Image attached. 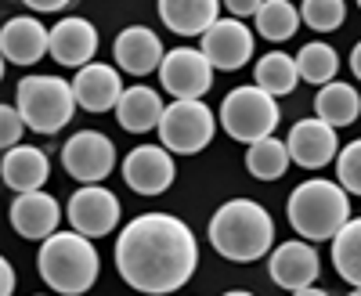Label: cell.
<instances>
[{"instance_id": "obj_9", "label": "cell", "mask_w": 361, "mask_h": 296, "mask_svg": "<svg viewBox=\"0 0 361 296\" xmlns=\"http://www.w3.org/2000/svg\"><path fill=\"white\" fill-rule=\"evenodd\" d=\"M214 73L202 47H173L159 66V83L173 98H202L214 87Z\"/></svg>"}, {"instance_id": "obj_36", "label": "cell", "mask_w": 361, "mask_h": 296, "mask_svg": "<svg viewBox=\"0 0 361 296\" xmlns=\"http://www.w3.org/2000/svg\"><path fill=\"white\" fill-rule=\"evenodd\" d=\"M293 296H329L325 289H318V285H307V289H296Z\"/></svg>"}, {"instance_id": "obj_25", "label": "cell", "mask_w": 361, "mask_h": 296, "mask_svg": "<svg viewBox=\"0 0 361 296\" xmlns=\"http://www.w3.org/2000/svg\"><path fill=\"white\" fill-rule=\"evenodd\" d=\"M293 156H289V144L279 141L275 134L264 137V141H253L246 148V170L257 177V181H279V177L289 170Z\"/></svg>"}, {"instance_id": "obj_39", "label": "cell", "mask_w": 361, "mask_h": 296, "mask_svg": "<svg viewBox=\"0 0 361 296\" xmlns=\"http://www.w3.org/2000/svg\"><path fill=\"white\" fill-rule=\"evenodd\" d=\"M37 296H47V292H37Z\"/></svg>"}, {"instance_id": "obj_29", "label": "cell", "mask_w": 361, "mask_h": 296, "mask_svg": "<svg viewBox=\"0 0 361 296\" xmlns=\"http://www.w3.org/2000/svg\"><path fill=\"white\" fill-rule=\"evenodd\" d=\"M300 18H304V25H311L314 33H333V29H340L343 18H347V4L343 0H304V4H300Z\"/></svg>"}, {"instance_id": "obj_40", "label": "cell", "mask_w": 361, "mask_h": 296, "mask_svg": "<svg viewBox=\"0 0 361 296\" xmlns=\"http://www.w3.org/2000/svg\"><path fill=\"white\" fill-rule=\"evenodd\" d=\"M357 8H361V0H357Z\"/></svg>"}, {"instance_id": "obj_1", "label": "cell", "mask_w": 361, "mask_h": 296, "mask_svg": "<svg viewBox=\"0 0 361 296\" xmlns=\"http://www.w3.org/2000/svg\"><path fill=\"white\" fill-rule=\"evenodd\" d=\"M199 268L195 231L173 214H141L116 239V271L145 296H166L192 282Z\"/></svg>"}, {"instance_id": "obj_28", "label": "cell", "mask_w": 361, "mask_h": 296, "mask_svg": "<svg viewBox=\"0 0 361 296\" xmlns=\"http://www.w3.org/2000/svg\"><path fill=\"white\" fill-rule=\"evenodd\" d=\"M296 69H300V80H304V83H318V87H325V83H333L336 73H340V54L329 47L325 40H311V44L300 47V54H296Z\"/></svg>"}, {"instance_id": "obj_30", "label": "cell", "mask_w": 361, "mask_h": 296, "mask_svg": "<svg viewBox=\"0 0 361 296\" xmlns=\"http://www.w3.org/2000/svg\"><path fill=\"white\" fill-rule=\"evenodd\" d=\"M336 181L350 195H361V137L340 148V156H336Z\"/></svg>"}, {"instance_id": "obj_3", "label": "cell", "mask_w": 361, "mask_h": 296, "mask_svg": "<svg viewBox=\"0 0 361 296\" xmlns=\"http://www.w3.org/2000/svg\"><path fill=\"white\" fill-rule=\"evenodd\" d=\"M289 224L300 239L307 242H333L340 228L350 221V192L340 181H325V177H311V181L296 185L289 202H286Z\"/></svg>"}, {"instance_id": "obj_10", "label": "cell", "mask_w": 361, "mask_h": 296, "mask_svg": "<svg viewBox=\"0 0 361 296\" xmlns=\"http://www.w3.org/2000/svg\"><path fill=\"white\" fill-rule=\"evenodd\" d=\"M119 199L102 188V185H83L80 192H73L69 206H66V217L73 224V231L87 235V239H105L109 231L119 228Z\"/></svg>"}, {"instance_id": "obj_33", "label": "cell", "mask_w": 361, "mask_h": 296, "mask_svg": "<svg viewBox=\"0 0 361 296\" xmlns=\"http://www.w3.org/2000/svg\"><path fill=\"white\" fill-rule=\"evenodd\" d=\"M15 292V268L11 260H0V296H11Z\"/></svg>"}, {"instance_id": "obj_35", "label": "cell", "mask_w": 361, "mask_h": 296, "mask_svg": "<svg viewBox=\"0 0 361 296\" xmlns=\"http://www.w3.org/2000/svg\"><path fill=\"white\" fill-rule=\"evenodd\" d=\"M350 73L361 80V40L354 44V51H350Z\"/></svg>"}, {"instance_id": "obj_24", "label": "cell", "mask_w": 361, "mask_h": 296, "mask_svg": "<svg viewBox=\"0 0 361 296\" xmlns=\"http://www.w3.org/2000/svg\"><path fill=\"white\" fill-rule=\"evenodd\" d=\"M257 87L267 94H275V98H286L296 91V83H300V69H296V58L286 54V51H267L264 58H257Z\"/></svg>"}, {"instance_id": "obj_4", "label": "cell", "mask_w": 361, "mask_h": 296, "mask_svg": "<svg viewBox=\"0 0 361 296\" xmlns=\"http://www.w3.org/2000/svg\"><path fill=\"white\" fill-rule=\"evenodd\" d=\"M37 271L58 296H83L98 282L102 257L94 242L80 231H54L51 239L40 242L37 253Z\"/></svg>"}, {"instance_id": "obj_26", "label": "cell", "mask_w": 361, "mask_h": 296, "mask_svg": "<svg viewBox=\"0 0 361 296\" xmlns=\"http://www.w3.org/2000/svg\"><path fill=\"white\" fill-rule=\"evenodd\" d=\"M333 268L343 282L361 289V217H350L333 239Z\"/></svg>"}, {"instance_id": "obj_23", "label": "cell", "mask_w": 361, "mask_h": 296, "mask_svg": "<svg viewBox=\"0 0 361 296\" xmlns=\"http://www.w3.org/2000/svg\"><path fill=\"white\" fill-rule=\"evenodd\" d=\"M314 116L318 120H325L329 127H350L357 116H361V94L357 87L343 83V80H333L318 87V98H314Z\"/></svg>"}, {"instance_id": "obj_5", "label": "cell", "mask_w": 361, "mask_h": 296, "mask_svg": "<svg viewBox=\"0 0 361 296\" xmlns=\"http://www.w3.org/2000/svg\"><path fill=\"white\" fill-rule=\"evenodd\" d=\"M15 105L33 134H58L62 127H69L73 112L80 109L73 94V80L44 76V73L25 76L15 87Z\"/></svg>"}, {"instance_id": "obj_15", "label": "cell", "mask_w": 361, "mask_h": 296, "mask_svg": "<svg viewBox=\"0 0 361 296\" xmlns=\"http://www.w3.org/2000/svg\"><path fill=\"white\" fill-rule=\"evenodd\" d=\"M0 51L8 66H37L44 54H51V29L33 15L8 18L0 33Z\"/></svg>"}, {"instance_id": "obj_38", "label": "cell", "mask_w": 361, "mask_h": 296, "mask_svg": "<svg viewBox=\"0 0 361 296\" xmlns=\"http://www.w3.org/2000/svg\"><path fill=\"white\" fill-rule=\"evenodd\" d=\"M350 296H361V289H354V292H350Z\"/></svg>"}, {"instance_id": "obj_27", "label": "cell", "mask_w": 361, "mask_h": 296, "mask_svg": "<svg viewBox=\"0 0 361 296\" xmlns=\"http://www.w3.org/2000/svg\"><path fill=\"white\" fill-rule=\"evenodd\" d=\"M257 33L271 44H286L296 37V29H300V8H293L289 0H264V8L257 11Z\"/></svg>"}, {"instance_id": "obj_19", "label": "cell", "mask_w": 361, "mask_h": 296, "mask_svg": "<svg viewBox=\"0 0 361 296\" xmlns=\"http://www.w3.org/2000/svg\"><path fill=\"white\" fill-rule=\"evenodd\" d=\"M58 221H62V206L54 202V195L40 192H22L11 202V228L22 235V239H51L58 231Z\"/></svg>"}, {"instance_id": "obj_21", "label": "cell", "mask_w": 361, "mask_h": 296, "mask_svg": "<svg viewBox=\"0 0 361 296\" xmlns=\"http://www.w3.org/2000/svg\"><path fill=\"white\" fill-rule=\"evenodd\" d=\"M159 18L177 37H202L221 18V0H159Z\"/></svg>"}, {"instance_id": "obj_18", "label": "cell", "mask_w": 361, "mask_h": 296, "mask_svg": "<svg viewBox=\"0 0 361 296\" xmlns=\"http://www.w3.org/2000/svg\"><path fill=\"white\" fill-rule=\"evenodd\" d=\"M112 54H116V66L130 73V76H148V73H159L163 66V40L152 33L148 25H127L123 33L116 37L112 44Z\"/></svg>"}, {"instance_id": "obj_12", "label": "cell", "mask_w": 361, "mask_h": 296, "mask_svg": "<svg viewBox=\"0 0 361 296\" xmlns=\"http://www.w3.org/2000/svg\"><path fill=\"white\" fill-rule=\"evenodd\" d=\"M177 177L173 152L163 144H137L123 159V181L137 195H163Z\"/></svg>"}, {"instance_id": "obj_20", "label": "cell", "mask_w": 361, "mask_h": 296, "mask_svg": "<svg viewBox=\"0 0 361 296\" xmlns=\"http://www.w3.org/2000/svg\"><path fill=\"white\" fill-rule=\"evenodd\" d=\"M0 173H4V185L22 195V192H40L47 185L51 173V159L44 148L37 144H15L4 152V163H0Z\"/></svg>"}, {"instance_id": "obj_22", "label": "cell", "mask_w": 361, "mask_h": 296, "mask_svg": "<svg viewBox=\"0 0 361 296\" xmlns=\"http://www.w3.org/2000/svg\"><path fill=\"white\" fill-rule=\"evenodd\" d=\"M163 98L159 91H152V87H127L123 98H119L116 105V120L119 127H123L127 134H148V130H159V120H163Z\"/></svg>"}, {"instance_id": "obj_13", "label": "cell", "mask_w": 361, "mask_h": 296, "mask_svg": "<svg viewBox=\"0 0 361 296\" xmlns=\"http://www.w3.org/2000/svg\"><path fill=\"white\" fill-rule=\"evenodd\" d=\"M267 275H271V282H275L279 289H289V292L314 285L318 275H322V260L314 253V242L293 239V242L275 246L271 257H267Z\"/></svg>"}, {"instance_id": "obj_14", "label": "cell", "mask_w": 361, "mask_h": 296, "mask_svg": "<svg viewBox=\"0 0 361 296\" xmlns=\"http://www.w3.org/2000/svg\"><path fill=\"white\" fill-rule=\"evenodd\" d=\"M286 144H289L293 163H296V166H304V170H322V166H329V163L340 156L336 127H329L325 120H318V116L293 123Z\"/></svg>"}, {"instance_id": "obj_7", "label": "cell", "mask_w": 361, "mask_h": 296, "mask_svg": "<svg viewBox=\"0 0 361 296\" xmlns=\"http://www.w3.org/2000/svg\"><path fill=\"white\" fill-rule=\"evenodd\" d=\"M217 116L202 98H173L159 120V141L173 156H195L214 141Z\"/></svg>"}, {"instance_id": "obj_8", "label": "cell", "mask_w": 361, "mask_h": 296, "mask_svg": "<svg viewBox=\"0 0 361 296\" xmlns=\"http://www.w3.org/2000/svg\"><path fill=\"white\" fill-rule=\"evenodd\" d=\"M62 166L80 185H102L116 170V144L102 130H76L62 144Z\"/></svg>"}, {"instance_id": "obj_2", "label": "cell", "mask_w": 361, "mask_h": 296, "mask_svg": "<svg viewBox=\"0 0 361 296\" xmlns=\"http://www.w3.org/2000/svg\"><path fill=\"white\" fill-rule=\"evenodd\" d=\"M209 246L231 264H253L275 249V221L253 199H231L209 217Z\"/></svg>"}, {"instance_id": "obj_16", "label": "cell", "mask_w": 361, "mask_h": 296, "mask_svg": "<svg viewBox=\"0 0 361 296\" xmlns=\"http://www.w3.org/2000/svg\"><path fill=\"white\" fill-rule=\"evenodd\" d=\"M123 80H119V66H105V62H90L83 69H76L73 76V94L76 105L83 112H109L123 98Z\"/></svg>"}, {"instance_id": "obj_32", "label": "cell", "mask_w": 361, "mask_h": 296, "mask_svg": "<svg viewBox=\"0 0 361 296\" xmlns=\"http://www.w3.org/2000/svg\"><path fill=\"white\" fill-rule=\"evenodd\" d=\"M224 8L231 11V18H257L264 0H224Z\"/></svg>"}, {"instance_id": "obj_6", "label": "cell", "mask_w": 361, "mask_h": 296, "mask_svg": "<svg viewBox=\"0 0 361 296\" xmlns=\"http://www.w3.org/2000/svg\"><path fill=\"white\" fill-rule=\"evenodd\" d=\"M279 98L260 91L257 83H246V87H235L228 91V98L221 101V127L228 137L243 141V144H253V141H264L275 134L279 127Z\"/></svg>"}, {"instance_id": "obj_17", "label": "cell", "mask_w": 361, "mask_h": 296, "mask_svg": "<svg viewBox=\"0 0 361 296\" xmlns=\"http://www.w3.org/2000/svg\"><path fill=\"white\" fill-rule=\"evenodd\" d=\"M98 54V29L80 15H69L51 25V58L66 69H83Z\"/></svg>"}, {"instance_id": "obj_31", "label": "cell", "mask_w": 361, "mask_h": 296, "mask_svg": "<svg viewBox=\"0 0 361 296\" xmlns=\"http://www.w3.org/2000/svg\"><path fill=\"white\" fill-rule=\"evenodd\" d=\"M25 120H22V112L18 105H4L0 109V144H4V152L15 144H22V134H25Z\"/></svg>"}, {"instance_id": "obj_11", "label": "cell", "mask_w": 361, "mask_h": 296, "mask_svg": "<svg viewBox=\"0 0 361 296\" xmlns=\"http://www.w3.org/2000/svg\"><path fill=\"white\" fill-rule=\"evenodd\" d=\"M202 54L221 73H235L253 62V29L243 18H217L202 33Z\"/></svg>"}, {"instance_id": "obj_37", "label": "cell", "mask_w": 361, "mask_h": 296, "mask_svg": "<svg viewBox=\"0 0 361 296\" xmlns=\"http://www.w3.org/2000/svg\"><path fill=\"white\" fill-rule=\"evenodd\" d=\"M224 296H253V292H246V289H231V292H224Z\"/></svg>"}, {"instance_id": "obj_34", "label": "cell", "mask_w": 361, "mask_h": 296, "mask_svg": "<svg viewBox=\"0 0 361 296\" xmlns=\"http://www.w3.org/2000/svg\"><path fill=\"white\" fill-rule=\"evenodd\" d=\"M22 4L33 11H62V8H69V0H22Z\"/></svg>"}]
</instances>
